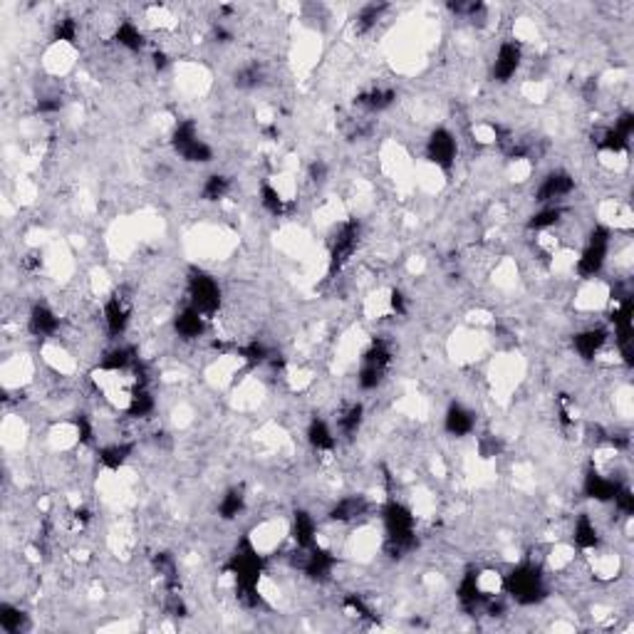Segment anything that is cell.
I'll use <instances>...</instances> for the list:
<instances>
[{"label": "cell", "instance_id": "obj_14", "mask_svg": "<svg viewBox=\"0 0 634 634\" xmlns=\"http://www.w3.org/2000/svg\"><path fill=\"white\" fill-rule=\"evenodd\" d=\"M479 416L471 406H466L463 402H452L443 412V432L453 436V439H466L476 432Z\"/></svg>", "mask_w": 634, "mask_h": 634}, {"label": "cell", "instance_id": "obj_6", "mask_svg": "<svg viewBox=\"0 0 634 634\" xmlns=\"http://www.w3.org/2000/svg\"><path fill=\"white\" fill-rule=\"evenodd\" d=\"M359 240H362V223L357 219H342V221L335 223V228L330 233V240H327L330 273L342 270L350 260L355 258Z\"/></svg>", "mask_w": 634, "mask_h": 634}, {"label": "cell", "instance_id": "obj_3", "mask_svg": "<svg viewBox=\"0 0 634 634\" xmlns=\"http://www.w3.org/2000/svg\"><path fill=\"white\" fill-rule=\"evenodd\" d=\"M612 240L615 233L605 223H595L587 233L585 246L573 258V273L580 280H597L605 273L610 256H612Z\"/></svg>", "mask_w": 634, "mask_h": 634}, {"label": "cell", "instance_id": "obj_20", "mask_svg": "<svg viewBox=\"0 0 634 634\" xmlns=\"http://www.w3.org/2000/svg\"><path fill=\"white\" fill-rule=\"evenodd\" d=\"M573 548L577 553H583V555H590V553L602 548V533H600V526H597V520L590 513L575 516V523H573Z\"/></svg>", "mask_w": 634, "mask_h": 634}, {"label": "cell", "instance_id": "obj_19", "mask_svg": "<svg viewBox=\"0 0 634 634\" xmlns=\"http://www.w3.org/2000/svg\"><path fill=\"white\" fill-rule=\"evenodd\" d=\"M396 105V89L389 85H372L357 92L355 107L365 115H382Z\"/></svg>", "mask_w": 634, "mask_h": 634}, {"label": "cell", "instance_id": "obj_16", "mask_svg": "<svg viewBox=\"0 0 634 634\" xmlns=\"http://www.w3.org/2000/svg\"><path fill=\"white\" fill-rule=\"evenodd\" d=\"M305 442L315 453L320 456H332L340 446V436H337L335 426L322 419V416H312L305 429Z\"/></svg>", "mask_w": 634, "mask_h": 634}, {"label": "cell", "instance_id": "obj_23", "mask_svg": "<svg viewBox=\"0 0 634 634\" xmlns=\"http://www.w3.org/2000/svg\"><path fill=\"white\" fill-rule=\"evenodd\" d=\"M248 508V493L243 486H231V489L223 490V496L219 499V506H216V513L219 518L231 523V520H238L243 513Z\"/></svg>", "mask_w": 634, "mask_h": 634}, {"label": "cell", "instance_id": "obj_13", "mask_svg": "<svg viewBox=\"0 0 634 634\" xmlns=\"http://www.w3.org/2000/svg\"><path fill=\"white\" fill-rule=\"evenodd\" d=\"M288 538L298 550H310L320 543V528H317V520L310 510H293L288 520Z\"/></svg>", "mask_w": 634, "mask_h": 634}, {"label": "cell", "instance_id": "obj_26", "mask_svg": "<svg viewBox=\"0 0 634 634\" xmlns=\"http://www.w3.org/2000/svg\"><path fill=\"white\" fill-rule=\"evenodd\" d=\"M233 183L226 173H209L201 182V199L209 203L223 201L231 193Z\"/></svg>", "mask_w": 634, "mask_h": 634}, {"label": "cell", "instance_id": "obj_17", "mask_svg": "<svg viewBox=\"0 0 634 634\" xmlns=\"http://www.w3.org/2000/svg\"><path fill=\"white\" fill-rule=\"evenodd\" d=\"M369 513V500L362 493H350L342 496L332 503V508L327 510V518L337 523V526H350V523H359Z\"/></svg>", "mask_w": 634, "mask_h": 634}, {"label": "cell", "instance_id": "obj_27", "mask_svg": "<svg viewBox=\"0 0 634 634\" xmlns=\"http://www.w3.org/2000/svg\"><path fill=\"white\" fill-rule=\"evenodd\" d=\"M387 10L389 8L382 5V3H369V5H362V8L357 10V15H355L357 35H369V33L379 25V20L385 18Z\"/></svg>", "mask_w": 634, "mask_h": 634}, {"label": "cell", "instance_id": "obj_15", "mask_svg": "<svg viewBox=\"0 0 634 634\" xmlns=\"http://www.w3.org/2000/svg\"><path fill=\"white\" fill-rule=\"evenodd\" d=\"M136 442H126V439H115V442L102 443L97 449V463L99 469L107 473H119L125 469L129 459L135 456Z\"/></svg>", "mask_w": 634, "mask_h": 634}, {"label": "cell", "instance_id": "obj_9", "mask_svg": "<svg viewBox=\"0 0 634 634\" xmlns=\"http://www.w3.org/2000/svg\"><path fill=\"white\" fill-rule=\"evenodd\" d=\"M424 156L439 172H452L459 159V139L449 126H436L424 142Z\"/></svg>", "mask_w": 634, "mask_h": 634}, {"label": "cell", "instance_id": "obj_24", "mask_svg": "<svg viewBox=\"0 0 634 634\" xmlns=\"http://www.w3.org/2000/svg\"><path fill=\"white\" fill-rule=\"evenodd\" d=\"M565 216V206H538V211L533 213L528 221H526V228H528L530 233L557 231V228L567 221Z\"/></svg>", "mask_w": 634, "mask_h": 634}, {"label": "cell", "instance_id": "obj_7", "mask_svg": "<svg viewBox=\"0 0 634 634\" xmlns=\"http://www.w3.org/2000/svg\"><path fill=\"white\" fill-rule=\"evenodd\" d=\"M132 317H135V305L132 298L126 295L125 290H115L109 293L102 303V325L109 340H122L132 327Z\"/></svg>", "mask_w": 634, "mask_h": 634}, {"label": "cell", "instance_id": "obj_8", "mask_svg": "<svg viewBox=\"0 0 634 634\" xmlns=\"http://www.w3.org/2000/svg\"><path fill=\"white\" fill-rule=\"evenodd\" d=\"M575 193V176L567 169H550L540 176L538 186L533 189L536 206H565V201Z\"/></svg>", "mask_w": 634, "mask_h": 634}, {"label": "cell", "instance_id": "obj_12", "mask_svg": "<svg viewBox=\"0 0 634 634\" xmlns=\"http://www.w3.org/2000/svg\"><path fill=\"white\" fill-rule=\"evenodd\" d=\"M62 330V317L48 303H35L28 312V332L38 340H55Z\"/></svg>", "mask_w": 634, "mask_h": 634}, {"label": "cell", "instance_id": "obj_22", "mask_svg": "<svg viewBox=\"0 0 634 634\" xmlns=\"http://www.w3.org/2000/svg\"><path fill=\"white\" fill-rule=\"evenodd\" d=\"M365 419H367L365 404L362 402L345 404L335 416L337 436H340V439H345V442L357 439V434L362 432V426H365Z\"/></svg>", "mask_w": 634, "mask_h": 634}, {"label": "cell", "instance_id": "obj_18", "mask_svg": "<svg viewBox=\"0 0 634 634\" xmlns=\"http://www.w3.org/2000/svg\"><path fill=\"white\" fill-rule=\"evenodd\" d=\"M173 325V335L179 337L182 342H196L206 335L209 330V317L201 315L199 310L191 308V305H183L172 320Z\"/></svg>", "mask_w": 634, "mask_h": 634}, {"label": "cell", "instance_id": "obj_11", "mask_svg": "<svg viewBox=\"0 0 634 634\" xmlns=\"http://www.w3.org/2000/svg\"><path fill=\"white\" fill-rule=\"evenodd\" d=\"M610 327L607 325H590L583 327L580 332L573 335V350L583 362H597L600 355H605L610 350Z\"/></svg>", "mask_w": 634, "mask_h": 634}, {"label": "cell", "instance_id": "obj_1", "mask_svg": "<svg viewBox=\"0 0 634 634\" xmlns=\"http://www.w3.org/2000/svg\"><path fill=\"white\" fill-rule=\"evenodd\" d=\"M382 543L389 557L409 555L416 548V516L402 500H387L382 506Z\"/></svg>", "mask_w": 634, "mask_h": 634}, {"label": "cell", "instance_id": "obj_21", "mask_svg": "<svg viewBox=\"0 0 634 634\" xmlns=\"http://www.w3.org/2000/svg\"><path fill=\"white\" fill-rule=\"evenodd\" d=\"M112 40L119 50L125 52H142L146 48V33L145 28L132 18L117 20L112 28Z\"/></svg>", "mask_w": 634, "mask_h": 634}, {"label": "cell", "instance_id": "obj_5", "mask_svg": "<svg viewBox=\"0 0 634 634\" xmlns=\"http://www.w3.org/2000/svg\"><path fill=\"white\" fill-rule=\"evenodd\" d=\"M169 145H172L173 154L182 156L183 162L189 163H211L216 159L213 146L203 139L193 119L176 122V126L172 129V136H169Z\"/></svg>", "mask_w": 634, "mask_h": 634}, {"label": "cell", "instance_id": "obj_25", "mask_svg": "<svg viewBox=\"0 0 634 634\" xmlns=\"http://www.w3.org/2000/svg\"><path fill=\"white\" fill-rule=\"evenodd\" d=\"M30 629V615L25 610H20L18 605L3 602L0 605V632L5 634H20Z\"/></svg>", "mask_w": 634, "mask_h": 634}, {"label": "cell", "instance_id": "obj_2", "mask_svg": "<svg viewBox=\"0 0 634 634\" xmlns=\"http://www.w3.org/2000/svg\"><path fill=\"white\" fill-rule=\"evenodd\" d=\"M503 595L520 607L540 605L548 597L545 565L536 560H520L503 575Z\"/></svg>", "mask_w": 634, "mask_h": 634}, {"label": "cell", "instance_id": "obj_10", "mask_svg": "<svg viewBox=\"0 0 634 634\" xmlns=\"http://www.w3.org/2000/svg\"><path fill=\"white\" fill-rule=\"evenodd\" d=\"M520 65H523V42L516 38L500 40L493 62H490V78L499 85H506L518 75Z\"/></svg>", "mask_w": 634, "mask_h": 634}, {"label": "cell", "instance_id": "obj_4", "mask_svg": "<svg viewBox=\"0 0 634 634\" xmlns=\"http://www.w3.org/2000/svg\"><path fill=\"white\" fill-rule=\"evenodd\" d=\"M186 305L196 308L209 320L216 317L223 305L221 283L213 278L211 273L193 268L186 278Z\"/></svg>", "mask_w": 634, "mask_h": 634}]
</instances>
